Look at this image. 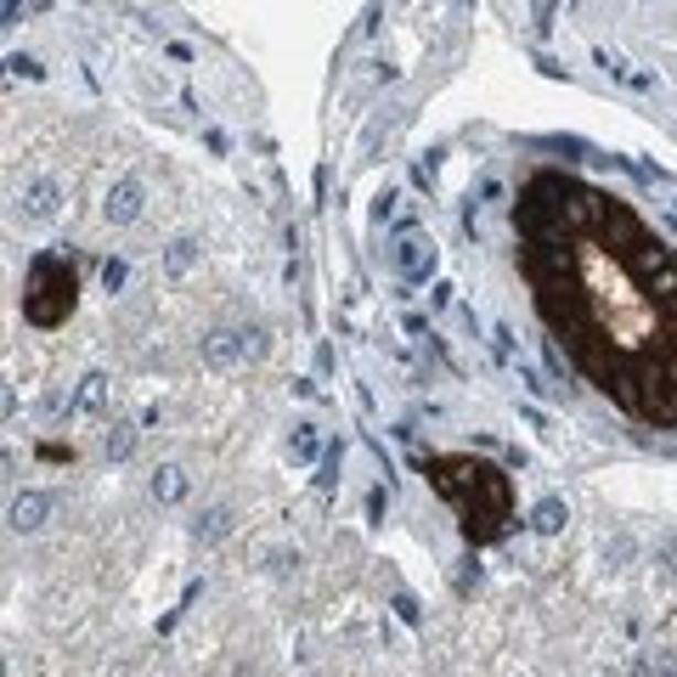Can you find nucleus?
<instances>
[{
    "mask_svg": "<svg viewBox=\"0 0 677 677\" xmlns=\"http://www.w3.org/2000/svg\"><path fill=\"white\" fill-rule=\"evenodd\" d=\"M525 271L576 362L644 423H677V255L621 198L537 175L519 204Z\"/></svg>",
    "mask_w": 677,
    "mask_h": 677,
    "instance_id": "obj_1",
    "label": "nucleus"
},
{
    "mask_svg": "<svg viewBox=\"0 0 677 677\" xmlns=\"http://www.w3.org/2000/svg\"><path fill=\"white\" fill-rule=\"evenodd\" d=\"M434 266H441V249H434L423 232H401L396 244H390V271H396L401 282H429Z\"/></svg>",
    "mask_w": 677,
    "mask_h": 677,
    "instance_id": "obj_2",
    "label": "nucleus"
},
{
    "mask_svg": "<svg viewBox=\"0 0 677 677\" xmlns=\"http://www.w3.org/2000/svg\"><path fill=\"white\" fill-rule=\"evenodd\" d=\"M198 356H204V367H215V373L244 367V362H249V333H244V327H209V333L198 338Z\"/></svg>",
    "mask_w": 677,
    "mask_h": 677,
    "instance_id": "obj_3",
    "label": "nucleus"
},
{
    "mask_svg": "<svg viewBox=\"0 0 677 677\" xmlns=\"http://www.w3.org/2000/svg\"><path fill=\"white\" fill-rule=\"evenodd\" d=\"M103 215H108V226H136L141 215H148V186H141L136 175L114 181L108 198H103Z\"/></svg>",
    "mask_w": 677,
    "mask_h": 677,
    "instance_id": "obj_4",
    "label": "nucleus"
},
{
    "mask_svg": "<svg viewBox=\"0 0 677 677\" xmlns=\"http://www.w3.org/2000/svg\"><path fill=\"white\" fill-rule=\"evenodd\" d=\"M23 221H52L57 209H63V181L57 175H34L29 186H23Z\"/></svg>",
    "mask_w": 677,
    "mask_h": 677,
    "instance_id": "obj_5",
    "label": "nucleus"
},
{
    "mask_svg": "<svg viewBox=\"0 0 677 677\" xmlns=\"http://www.w3.org/2000/svg\"><path fill=\"white\" fill-rule=\"evenodd\" d=\"M45 519H52V497H45V492H18L7 503V525L18 530V537H34Z\"/></svg>",
    "mask_w": 677,
    "mask_h": 677,
    "instance_id": "obj_6",
    "label": "nucleus"
},
{
    "mask_svg": "<svg viewBox=\"0 0 677 677\" xmlns=\"http://www.w3.org/2000/svg\"><path fill=\"white\" fill-rule=\"evenodd\" d=\"M148 492H153V503L175 508V503H186V492H192V474H186L181 463H159L153 480H148Z\"/></svg>",
    "mask_w": 677,
    "mask_h": 677,
    "instance_id": "obj_7",
    "label": "nucleus"
},
{
    "mask_svg": "<svg viewBox=\"0 0 677 677\" xmlns=\"http://www.w3.org/2000/svg\"><path fill=\"white\" fill-rule=\"evenodd\" d=\"M232 525H237V519H232V508H226V503H221V508H204V514H198V525H192V542L215 548L221 537H232Z\"/></svg>",
    "mask_w": 677,
    "mask_h": 677,
    "instance_id": "obj_8",
    "label": "nucleus"
},
{
    "mask_svg": "<svg viewBox=\"0 0 677 677\" xmlns=\"http://www.w3.org/2000/svg\"><path fill=\"white\" fill-rule=\"evenodd\" d=\"M565 525H570V508H565V497H542L537 508H530V530H537V537H559Z\"/></svg>",
    "mask_w": 677,
    "mask_h": 677,
    "instance_id": "obj_9",
    "label": "nucleus"
},
{
    "mask_svg": "<svg viewBox=\"0 0 677 677\" xmlns=\"http://www.w3.org/2000/svg\"><path fill=\"white\" fill-rule=\"evenodd\" d=\"M288 458H294V463L327 458V452H322V429H316V423H294V434H288Z\"/></svg>",
    "mask_w": 677,
    "mask_h": 677,
    "instance_id": "obj_10",
    "label": "nucleus"
},
{
    "mask_svg": "<svg viewBox=\"0 0 677 677\" xmlns=\"http://www.w3.org/2000/svg\"><path fill=\"white\" fill-rule=\"evenodd\" d=\"M108 407V373H85L74 390V412H103Z\"/></svg>",
    "mask_w": 677,
    "mask_h": 677,
    "instance_id": "obj_11",
    "label": "nucleus"
},
{
    "mask_svg": "<svg viewBox=\"0 0 677 677\" xmlns=\"http://www.w3.org/2000/svg\"><path fill=\"white\" fill-rule=\"evenodd\" d=\"M192 266H198V237H175V244L164 249V271L170 277H186Z\"/></svg>",
    "mask_w": 677,
    "mask_h": 677,
    "instance_id": "obj_12",
    "label": "nucleus"
},
{
    "mask_svg": "<svg viewBox=\"0 0 677 677\" xmlns=\"http://www.w3.org/2000/svg\"><path fill=\"white\" fill-rule=\"evenodd\" d=\"M130 447H136V429L130 423H114L108 429V458H130Z\"/></svg>",
    "mask_w": 677,
    "mask_h": 677,
    "instance_id": "obj_13",
    "label": "nucleus"
},
{
    "mask_svg": "<svg viewBox=\"0 0 677 677\" xmlns=\"http://www.w3.org/2000/svg\"><path fill=\"white\" fill-rule=\"evenodd\" d=\"M338 463H345V447H327V458H322V474H316V486L327 492L333 480H338Z\"/></svg>",
    "mask_w": 677,
    "mask_h": 677,
    "instance_id": "obj_14",
    "label": "nucleus"
},
{
    "mask_svg": "<svg viewBox=\"0 0 677 677\" xmlns=\"http://www.w3.org/2000/svg\"><path fill=\"white\" fill-rule=\"evenodd\" d=\"M125 277H130V266H125V260H108V266H103V288H108V294H119Z\"/></svg>",
    "mask_w": 677,
    "mask_h": 677,
    "instance_id": "obj_15",
    "label": "nucleus"
},
{
    "mask_svg": "<svg viewBox=\"0 0 677 677\" xmlns=\"http://www.w3.org/2000/svg\"><path fill=\"white\" fill-rule=\"evenodd\" d=\"M7 68H12L18 79H40V63H34V57H12Z\"/></svg>",
    "mask_w": 677,
    "mask_h": 677,
    "instance_id": "obj_16",
    "label": "nucleus"
},
{
    "mask_svg": "<svg viewBox=\"0 0 677 677\" xmlns=\"http://www.w3.org/2000/svg\"><path fill=\"white\" fill-rule=\"evenodd\" d=\"M249 333V362H260L266 356V327H244Z\"/></svg>",
    "mask_w": 677,
    "mask_h": 677,
    "instance_id": "obj_17",
    "label": "nucleus"
},
{
    "mask_svg": "<svg viewBox=\"0 0 677 677\" xmlns=\"http://www.w3.org/2000/svg\"><path fill=\"white\" fill-rule=\"evenodd\" d=\"M649 671H655V677H671V671H677V660H671V649H660V660H649Z\"/></svg>",
    "mask_w": 677,
    "mask_h": 677,
    "instance_id": "obj_18",
    "label": "nucleus"
},
{
    "mask_svg": "<svg viewBox=\"0 0 677 677\" xmlns=\"http://www.w3.org/2000/svg\"><path fill=\"white\" fill-rule=\"evenodd\" d=\"M18 7H23V0H0V23H7V29L18 23Z\"/></svg>",
    "mask_w": 677,
    "mask_h": 677,
    "instance_id": "obj_19",
    "label": "nucleus"
},
{
    "mask_svg": "<svg viewBox=\"0 0 677 677\" xmlns=\"http://www.w3.org/2000/svg\"><path fill=\"white\" fill-rule=\"evenodd\" d=\"M537 23H542V29H554V0H537Z\"/></svg>",
    "mask_w": 677,
    "mask_h": 677,
    "instance_id": "obj_20",
    "label": "nucleus"
}]
</instances>
